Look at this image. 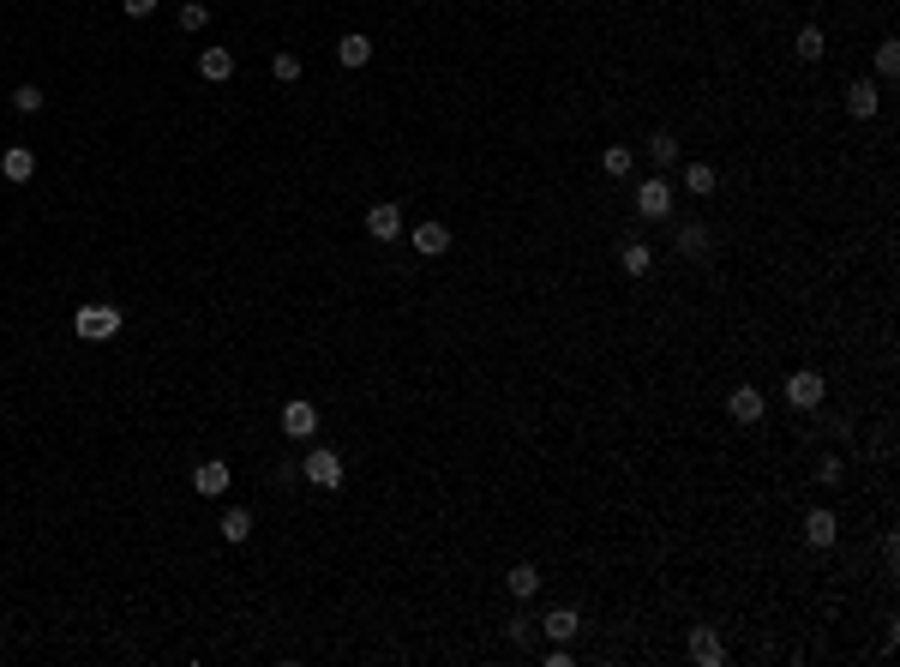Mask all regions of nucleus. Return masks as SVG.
Masks as SVG:
<instances>
[{"label": "nucleus", "instance_id": "1", "mask_svg": "<svg viewBox=\"0 0 900 667\" xmlns=\"http://www.w3.org/2000/svg\"><path fill=\"white\" fill-rule=\"evenodd\" d=\"M72 331L85 337V343H109V337L120 331V307H109V301H90V307H78V319H72Z\"/></svg>", "mask_w": 900, "mask_h": 667}, {"label": "nucleus", "instance_id": "2", "mask_svg": "<svg viewBox=\"0 0 900 667\" xmlns=\"http://www.w3.org/2000/svg\"><path fill=\"white\" fill-rule=\"evenodd\" d=\"M300 475L313 481V487H325V494H336V487H343V457H336L330 445H313L306 451V464H300Z\"/></svg>", "mask_w": 900, "mask_h": 667}, {"label": "nucleus", "instance_id": "3", "mask_svg": "<svg viewBox=\"0 0 900 667\" xmlns=\"http://www.w3.org/2000/svg\"><path fill=\"white\" fill-rule=\"evenodd\" d=\"M822 391H829V385H822V373H811V367H799V373L786 379V403H792V409H816V403H822Z\"/></svg>", "mask_w": 900, "mask_h": 667}, {"label": "nucleus", "instance_id": "4", "mask_svg": "<svg viewBox=\"0 0 900 667\" xmlns=\"http://www.w3.org/2000/svg\"><path fill=\"white\" fill-rule=\"evenodd\" d=\"M636 211H643V217H672V187H667V174H655V181H643V187H636Z\"/></svg>", "mask_w": 900, "mask_h": 667}, {"label": "nucleus", "instance_id": "5", "mask_svg": "<svg viewBox=\"0 0 900 667\" xmlns=\"http://www.w3.org/2000/svg\"><path fill=\"white\" fill-rule=\"evenodd\" d=\"M283 433H288V439H313V433H318V409L306 403V397L283 403Z\"/></svg>", "mask_w": 900, "mask_h": 667}, {"label": "nucleus", "instance_id": "6", "mask_svg": "<svg viewBox=\"0 0 900 667\" xmlns=\"http://www.w3.org/2000/svg\"><path fill=\"white\" fill-rule=\"evenodd\" d=\"M367 234H372V241H397V234H402V211H397V204H372V211H367Z\"/></svg>", "mask_w": 900, "mask_h": 667}, {"label": "nucleus", "instance_id": "7", "mask_svg": "<svg viewBox=\"0 0 900 667\" xmlns=\"http://www.w3.org/2000/svg\"><path fill=\"white\" fill-rule=\"evenodd\" d=\"M192 487H199L204 499L229 494V464H222V457H211V464H199V469H192Z\"/></svg>", "mask_w": 900, "mask_h": 667}, {"label": "nucleus", "instance_id": "8", "mask_svg": "<svg viewBox=\"0 0 900 667\" xmlns=\"http://www.w3.org/2000/svg\"><path fill=\"white\" fill-rule=\"evenodd\" d=\"M690 662H702V667H720V662H727V643H720L715 631H709V625H697V631H690Z\"/></svg>", "mask_w": 900, "mask_h": 667}, {"label": "nucleus", "instance_id": "9", "mask_svg": "<svg viewBox=\"0 0 900 667\" xmlns=\"http://www.w3.org/2000/svg\"><path fill=\"white\" fill-rule=\"evenodd\" d=\"M727 415L744 421V427H750V421H762V391H757V385H739V391L727 397Z\"/></svg>", "mask_w": 900, "mask_h": 667}, {"label": "nucleus", "instance_id": "10", "mask_svg": "<svg viewBox=\"0 0 900 667\" xmlns=\"http://www.w3.org/2000/svg\"><path fill=\"white\" fill-rule=\"evenodd\" d=\"M409 241H415V253H427V259L450 253V229H444V223H420V229L409 234Z\"/></svg>", "mask_w": 900, "mask_h": 667}, {"label": "nucleus", "instance_id": "11", "mask_svg": "<svg viewBox=\"0 0 900 667\" xmlns=\"http://www.w3.org/2000/svg\"><path fill=\"white\" fill-rule=\"evenodd\" d=\"M834 536H841L834 511H811V517H804V541H811V547H834Z\"/></svg>", "mask_w": 900, "mask_h": 667}, {"label": "nucleus", "instance_id": "12", "mask_svg": "<svg viewBox=\"0 0 900 667\" xmlns=\"http://www.w3.org/2000/svg\"><path fill=\"white\" fill-rule=\"evenodd\" d=\"M876 109H883V97H876V85H864V78H858V85L846 90V115H853V120H871Z\"/></svg>", "mask_w": 900, "mask_h": 667}, {"label": "nucleus", "instance_id": "13", "mask_svg": "<svg viewBox=\"0 0 900 667\" xmlns=\"http://www.w3.org/2000/svg\"><path fill=\"white\" fill-rule=\"evenodd\" d=\"M576 625H583V620H576L571 608H553V613L541 620V631H546L553 643H571V638H576Z\"/></svg>", "mask_w": 900, "mask_h": 667}, {"label": "nucleus", "instance_id": "14", "mask_svg": "<svg viewBox=\"0 0 900 667\" xmlns=\"http://www.w3.org/2000/svg\"><path fill=\"white\" fill-rule=\"evenodd\" d=\"M199 73L211 78V85H222V78L234 73V55H229V48H204V55H199Z\"/></svg>", "mask_w": 900, "mask_h": 667}, {"label": "nucleus", "instance_id": "15", "mask_svg": "<svg viewBox=\"0 0 900 667\" xmlns=\"http://www.w3.org/2000/svg\"><path fill=\"white\" fill-rule=\"evenodd\" d=\"M0 174H6V181H30V174H36V157H30L25 145H13L6 157H0Z\"/></svg>", "mask_w": 900, "mask_h": 667}, {"label": "nucleus", "instance_id": "16", "mask_svg": "<svg viewBox=\"0 0 900 667\" xmlns=\"http://www.w3.org/2000/svg\"><path fill=\"white\" fill-rule=\"evenodd\" d=\"M336 60H343V67H367V60H372V43L355 30V36H343V43H336Z\"/></svg>", "mask_w": 900, "mask_h": 667}, {"label": "nucleus", "instance_id": "17", "mask_svg": "<svg viewBox=\"0 0 900 667\" xmlns=\"http://www.w3.org/2000/svg\"><path fill=\"white\" fill-rule=\"evenodd\" d=\"M618 259H625V276H648V265H655V253H648L643 241H625V253H618Z\"/></svg>", "mask_w": 900, "mask_h": 667}, {"label": "nucleus", "instance_id": "18", "mask_svg": "<svg viewBox=\"0 0 900 667\" xmlns=\"http://www.w3.org/2000/svg\"><path fill=\"white\" fill-rule=\"evenodd\" d=\"M678 247H685L690 259H709V229H702V223H685V229H678Z\"/></svg>", "mask_w": 900, "mask_h": 667}, {"label": "nucleus", "instance_id": "19", "mask_svg": "<svg viewBox=\"0 0 900 667\" xmlns=\"http://www.w3.org/2000/svg\"><path fill=\"white\" fill-rule=\"evenodd\" d=\"M504 583H511V595H516V601H529V595L541 589V571H534V566H516Z\"/></svg>", "mask_w": 900, "mask_h": 667}, {"label": "nucleus", "instance_id": "20", "mask_svg": "<svg viewBox=\"0 0 900 667\" xmlns=\"http://www.w3.org/2000/svg\"><path fill=\"white\" fill-rule=\"evenodd\" d=\"M822 55H829L822 30H816V25H804V30H799V60H822Z\"/></svg>", "mask_w": 900, "mask_h": 667}, {"label": "nucleus", "instance_id": "21", "mask_svg": "<svg viewBox=\"0 0 900 667\" xmlns=\"http://www.w3.org/2000/svg\"><path fill=\"white\" fill-rule=\"evenodd\" d=\"M271 78H276V85H295V78H300V55H288V48H283V55H271Z\"/></svg>", "mask_w": 900, "mask_h": 667}, {"label": "nucleus", "instance_id": "22", "mask_svg": "<svg viewBox=\"0 0 900 667\" xmlns=\"http://www.w3.org/2000/svg\"><path fill=\"white\" fill-rule=\"evenodd\" d=\"M253 536V517L246 511H222V541H246Z\"/></svg>", "mask_w": 900, "mask_h": 667}, {"label": "nucleus", "instance_id": "23", "mask_svg": "<svg viewBox=\"0 0 900 667\" xmlns=\"http://www.w3.org/2000/svg\"><path fill=\"white\" fill-rule=\"evenodd\" d=\"M648 157H655V169H672V157H678L672 132H655V139H648Z\"/></svg>", "mask_w": 900, "mask_h": 667}, {"label": "nucleus", "instance_id": "24", "mask_svg": "<svg viewBox=\"0 0 900 667\" xmlns=\"http://www.w3.org/2000/svg\"><path fill=\"white\" fill-rule=\"evenodd\" d=\"M13 109H18V115H43V90H36V85H18L13 90Z\"/></svg>", "mask_w": 900, "mask_h": 667}, {"label": "nucleus", "instance_id": "25", "mask_svg": "<svg viewBox=\"0 0 900 667\" xmlns=\"http://www.w3.org/2000/svg\"><path fill=\"white\" fill-rule=\"evenodd\" d=\"M685 187L690 193H715V169H709V162H690V169H685Z\"/></svg>", "mask_w": 900, "mask_h": 667}, {"label": "nucleus", "instance_id": "26", "mask_svg": "<svg viewBox=\"0 0 900 667\" xmlns=\"http://www.w3.org/2000/svg\"><path fill=\"white\" fill-rule=\"evenodd\" d=\"M876 73H883V78H895V73H900V43H895V36L876 48Z\"/></svg>", "mask_w": 900, "mask_h": 667}, {"label": "nucleus", "instance_id": "27", "mask_svg": "<svg viewBox=\"0 0 900 667\" xmlns=\"http://www.w3.org/2000/svg\"><path fill=\"white\" fill-rule=\"evenodd\" d=\"M630 162H636V157H630V145H613L606 157H600V169H606V174H630Z\"/></svg>", "mask_w": 900, "mask_h": 667}, {"label": "nucleus", "instance_id": "28", "mask_svg": "<svg viewBox=\"0 0 900 667\" xmlns=\"http://www.w3.org/2000/svg\"><path fill=\"white\" fill-rule=\"evenodd\" d=\"M204 25H211V6L186 0V6H181V30H204Z\"/></svg>", "mask_w": 900, "mask_h": 667}, {"label": "nucleus", "instance_id": "29", "mask_svg": "<svg viewBox=\"0 0 900 667\" xmlns=\"http://www.w3.org/2000/svg\"><path fill=\"white\" fill-rule=\"evenodd\" d=\"M120 13H127V18H150V13H157V0H120Z\"/></svg>", "mask_w": 900, "mask_h": 667}, {"label": "nucleus", "instance_id": "30", "mask_svg": "<svg viewBox=\"0 0 900 667\" xmlns=\"http://www.w3.org/2000/svg\"><path fill=\"white\" fill-rule=\"evenodd\" d=\"M529 631H534L529 620H511V625H504V638H511V643H529Z\"/></svg>", "mask_w": 900, "mask_h": 667}]
</instances>
